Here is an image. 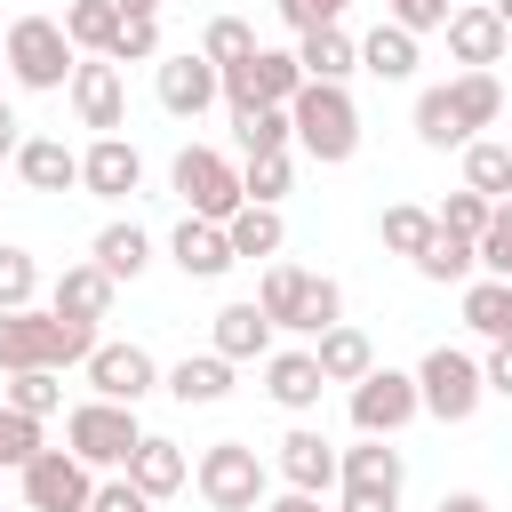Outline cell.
<instances>
[{
    "label": "cell",
    "mask_w": 512,
    "mask_h": 512,
    "mask_svg": "<svg viewBox=\"0 0 512 512\" xmlns=\"http://www.w3.org/2000/svg\"><path fill=\"white\" fill-rule=\"evenodd\" d=\"M72 40H64V24L56 16H16L8 24V72H16V88H32V96H56L64 80H72Z\"/></svg>",
    "instance_id": "cell-7"
},
{
    "label": "cell",
    "mask_w": 512,
    "mask_h": 512,
    "mask_svg": "<svg viewBox=\"0 0 512 512\" xmlns=\"http://www.w3.org/2000/svg\"><path fill=\"white\" fill-rule=\"evenodd\" d=\"M168 256H176V272H184V280H224V272H232V240H224V224H200V216H184V224H176Z\"/></svg>",
    "instance_id": "cell-24"
},
{
    "label": "cell",
    "mask_w": 512,
    "mask_h": 512,
    "mask_svg": "<svg viewBox=\"0 0 512 512\" xmlns=\"http://www.w3.org/2000/svg\"><path fill=\"white\" fill-rule=\"evenodd\" d=\"M256 48H264V40H256V24H248V16H216V24H208V40H200V56H208L216 72H224V64H240V56H256Z\"/></svg>",
    "instance_id": "cell-39"
},
{
    "label": "cell",
    "mask_w": 512,
    "mask_h": 512,
    "mask_svg": "<svg viewBox=\"0 0 512 512\" xmlns=\"http://www.w3.org/2000/svg\"><path fill=\"white\" fill-rule=\"evenodd\" d=\"M232 128H240V152H248V160H256V152H288V144H296L288 112H240Z\"/></svg>",
    "instance_id": "cell-43"
},
{
    "label": "cell",
    "mask_w": 512,
    "mask_h": 512,
    "mask_svg": "<svg viewBox=\"0 0 512 512\" xmlns=\"http://www.w3.org/2000/svg\"><path fill=\"white\" fill-rule=\"evenodd\" d=\"M120 472H128V488H144L152 504H160V496H176V488L192 480L184 448H176V440H160V432H144V440L128 448V464H120Z\"/></svg>",
    "instance_id": "cell-21"
},
{
    "label": "cell",
    "mask_w": 512,
    "mask_h": 512,
    "mask_svg": "<svg viewBox=\"0 0 512 512\" xmlns=\"http://www.w3.org/2000/svg\"><path fill=\"white\" fill-rule=\"evenodd\" d=\"M472 264H480V256H472V240H456V232H440V224H432V240L416 248V272H424V280H440V288H464V280H472Z\"/></svg>",
    "instance_id": "cell-35"
},
{
    "label": "cell",
    "mask_w": 512,
    "mask_h": 512,
    "mask_svg": "<svg viewBox=\"0 0 512 512\" xmlns=\"http://www.w3.org/2000/svg\"><path fill=\"white\" fill-rule=\"evenodd\" d=\"M192 488L208 512H264V456L248 440H216V448H200Z\"/></svg>",
    "instance_id": "cell-6"
},
{
    "label": "cell",
    "mask_w": 512,
    "mask_h": 512,
    "mask_svg": "<svg viewBox=\"0 0 512 512\" xmlns=\"http://www.w3.org/2000/svg\"><path fill=\"white\" fill-rule=\"evenodd\" d=\"M272 336H280V328H272V320L256 312V296H248V304H224V312H216V328H208V352L240 368V360H264V352H272Z\"/></svg>",
    "instance_id": "cell-20"
},
{
    "label": "cell",
    "mask_w": 512,
    "mask_h": 512,
    "mask_svg": "<svg viewBox=\"0 0 512 512\" xmlns=\"http://www.w3.org/2000/svg\"><path fill=\"white\" fill-rule=\"evenodd\" d=\"M80 368H88V400H112V408H136L144 392H160V360L144 344H104L96 336V352Z\"/></svg>",
    "instance_id": "cell-12"
},
{
    "label": "cell",
    "mask_w": 512,
    "mask_h": 512,
    "mask_svg": "<svg viewBox=\"0 0 512 512\" xmlns=\"http://www.w3.org/2000/svg\"><path fill=\"white\" fill-rule=\"evenodd\" d=\"M488 8H496V24H504V32H512V0H488Z\"/></svg>",
    "instance_id": "cell-56"
},
{
    "label": "cell",
    "mask_w": 512,
    "mask_h": 512,
    "mask_svg": "<svg viewBox=\"0 0 512 512\" xmlns=\"http://www.w3.org/2000/svg\"><path fill=\"white\" fill-rule=\"evenodd\" d=\"M256 312H264L272 328H288V336H320V328L344 320V288H336L328 272H304V264L272 256L264 280H256Z\"/></svg>",
    "instance_id": "cell-2"
},
{
    "label": "cell",
    "mask_w": 512,
    "mask_h": 512,
    "mask_svg": "<svg viewBox=\"0 0 512 512\" xmlns=\"http://www.w3.org/2000/svg\"><path fill=\"white\" fill-rule=\"evenodd\" d=\"M288 184H296V152H256L240 168V200H256V208H280Z\"/></svg>",
    "instance_id": "cell-37"
},
{
    "label": "cell",
    "mask_w": 512,
    "mask_h": 512,
    "mask_svg": "<svg viewBox=\"0 0 512 512\" xmlns=\"http://www.w3.org/2000/svg\"><path fill=\"white\" fill-rule=\"evenodd\" d=\"M464 192H480V200H512V144L472 136V144H464Z\"/></svg>",
    "instance_id": "cell-33"
},
{
    "label": "cell",
    "mask_w": 512,
    "mask_h": 512,
    "mask_svg": "<svg viewBox=\"0 0 512 512\" xmlns=\"http://www.w3.org/2000/svg\"><path fill=\"white\" fill-rule=\"evenodd\" d=\"M144 184V152L128 144V136H96L88 152H80V192H96V200H128Z\"/></svg>",
    "instance_id": "cell-16"
},
{
    "label": "cell",
    "mask_w": 512,
    "mask_h": 512,
    "mask_svg": "<svg viewBox=\"0 0 512 512\" xmlns=\"http://www.w3.org/2000/svg\"><path fill=\"white\" fill-rule=\"evenodd\" d=\"M296 88H304L296 48H256V56H240V64L216 72V96L232 104V120H240V112H288Z\"/></svg>",
    "instance_id": "cell-5"
},
{
    "label": "cell",
    "mask_w": 512,
    "mask_h": 512,
    "mask_svg": "<svg viewBox=\"0 0 512 512\" xmlns=\"http://www.w3.org/2000/svg\"><path fill=\"white\" fill-rule=\"evenodd\" d=\"M416 136H424L432 152H464V128H456V112H448V96H440V88H424V96H416Z\"/></svg>",
    "instance_id": "cell-41"
},
{
    "label": "cell",
    "mask_w": 512,
    "mask_h": 512,
    "mask_svg": "<svg viewBox=\"0 0 512 512\" xmlns=\"http://www.w3.org/2000/svg\"><path fill=\"white\" fill-rule=\"evenodd\" d=\"M112 64H160V16H120Z\"/></svg>",
    "instance_id": "cell-45"
},
{
    "label": "cell",
    "mask_w": 512,
    "mask_h": 512,
    "mask_svg": "<svg viewBox=\"0 0 512 512\" xmlns=\"http://www.w3.org/2000/svg\"><path fill=\"white\" fill-rule=\"evenodd\" d=\"M224 240H232V264H272V256L288 248V224H280V208L240 200V208L224 216Z\"/></svg>",
    "instance_id": "cell-23"
},
{
    "label": "cell",
    "mask_w": 512,
    "mask_h": 512,
    "mask_svg": "<svg viewBox=\"0 0 512 512\" xmlns=\"http://www.w3.org/2000/svg\"><path fill=\"white\" fill-rule=\"evenodd\" d=\"M400 480H408V464H400V448H392V440H360V448H344V456H336V488L400 496Z\"/></svg>",
    "instance_id": "cell-28"
},
{
    "label": "cell",
    "mask_w": 512,
    "mask_h": 512,
    "mask_svg": "<svg viewBox=\"0 0 512 512\" xmlns=\"http://www.w3.org/2000/svg\"><path fill=\"white\" fill-rule=\"evenodd\" d=\"M32 296H40V264H32L24 248H8V240H0V312H24Z\"/></svg>",
    "instance_id": "cell-42"
},
{
    "label": "cell",
    "mask_w": 512,
    "mask_h": 512,
    "mask_svg": "<svg viewBox=\"0 0 512 512\" xmlns=\"http://www.w3.org/2000/svg\"><path fill=\"white\" fill-rule=\"evenodd\" d=\"M472 256H480V272H488V280H512V200H496V208H488V232L472 240Z\"/></svg>",
    "instance_id": "cell-40"
},
{
    "label": "cell",
    "mask_w": 512,
    "mask_h": 512,
    "mask_svg": "<svg viewBox=\"0 0 512 512\" xmlns=\"http://www.w3.org/2000/svg\"><path fill=\"white\" fill-rule=\"evenodd\" d=\"M16 176H24L32 192H72V184H80V152H72L64 136H24V144H16Z\"/></svg>",
    "instance_id": "cell-26"
},
{
    "label": "cell",
    "mask_w": 512,
    "mask_h": 512,
    "mask_svg": "<svg viewBox=\"0 0 512 512\" xmlns=\"http://www.w3.org/2000/svg\"><path fill=\"white\" fill-rule=\"evenodd\" d=\"M272 8H280V24L304 40V32H328V24H344V8H352V0H272Z\"/></svg>",
    "instance_id": "cell-47"
},
{
    "label": "cell",
    "mask_w": 512,
    "mask_h": 512,
    "mask_svg": "<svg viewBox=\"0 0 512 512\" xmlns=\"http://www.w3.org/2000/svg\"><path fill=\"white\" fill-rule=\"evenodd\" d=\"M120 16H160V0H112Z\"/></svg>",
    "instance_id": "cell-55"
},
{
    "label": "cell",
    "mask_w": 512,
    "mask_h": 512,
    "mask_svg": "<svg viewBox=\"0 0 512 512\" xmlns=\"http://www.w3.org/2000/svg\"><path fill=\"white\" fill-rule=\"evenodd\" d=\"M376 240H384L392 256H408V264H416V248L432 240V208H416V200H392V208L376 216Z\"/></svg>",
    "instance_id": "cell-38"
},
{
    "label": "cell",
    "mask_w": 512,
    "mask_h": 512,
    "mask_svg": "<svg viewBox=\"0 0 512 512\" xmlns=\"http://www.w3.org/2000/svg\"><path fill=\"white\" fill-rule=\"evenodd\" d=\"M440 32H448V56H456L464 72H496V64H504V48H512V32L496 24V8H488V0L448 8V24H440Z\"/></svg>",
    "instance_id": "cell-14"
},
{
    "label": "cell",
    "mask_w": 512,
    "mask_h": 512,
    "mask_svg": "<svg viewBox=\"0 0 512 512\" xmlns=\"http://www.w3.org/2000/svg\"><path fill=\"white\" fill-rule=\"evenodd\" d=\"M312 360H320V376H328V384H360V376L376 368V344H368V328L336 320V328H320V336H312Z\"/></svg>",
    "instance_id": "cell-27"
},
{
    "label": "cell",
    "mask_w": 512,
    "mask_h": 512,
    "mask_svg": "<svg viewBox=\"0 0 512 512\" xmlns=\"http://www.w3.org/2000/svg\"><path fill=\"white\" fill-rule=\"evenodd\" d=\"M264 512H320V496H296L288 488V496H264Z\"/></svg>",
    "instance_id": "cell-54"
},
{
    "label": "cell",
    "mask_w": 512,
    "mask_h": 512,
    "mask_svg": "<svg viewBox=\"0 0 512 512\" xmlns=\"http://www.w3.org/2000/svg\"><path fill=\"white\" fill-rule=\"evenodd\" d=\"M432 512H496V504H488V496H472V488H456V496H440Z\"/></svg>",
    "instance_id": "cell-53"
},
{
    "label": "cell",
    "mask_w": 512,
    "mask_h": 512,
    "mask_svg": "<svg viewBox=\"0 0 512 512\" xmlns=\"http://www.w3.org/2000/svg\"><path fill=\"white\" fill-rule=\"evenodd\" d=\"M480 384L512 400V344H488V360H480Z\"/></svg>",
    "instance_id": "cell-50"
},
{
    "label": "cell",
    "mask_w": 512,
    "mask_h": 512,
    "mask_svg": "<svg viewBox=\"0 0 512 512\" xmlns=\"http://www.w3.org/2000/svg\"><path fill=\"white\" fill-rule=\"evenodd\" d=\"M272 464H280V480H288L296 496H328V488H336V448H328L320 424H288Z\"/></svg>",
    "instance_id": "cell-15"
},
{
    "label": "cell",
    "mask_w": 512,
    "mask_h": 512,
    "mask_svg": "<svg viewBox=\"0 0 512 512\" xmlns=\"http://www.w3.org/2000/svg\"><path fill=\"white\" fill-rule=\"evenodd\" d=\"M336 512H400V496H376V488H344Z\"/></svg>",
    "instance_id": "cell-51"
},
{
    "label": "cell",
    "mask_w": 512,
    "mask_h": 512,
    "mask_svg": "<svg viewBox=\"0 0 512 512\" xmlns=\"http://www.w3.org/2000/svg\"><path fill=\"white\" fill-rule=\"evenodd\" d=\"M264 392H272V408L312 416V408H320V392H328V376H320V360H312V352H264Z\"/></svg>",
    "instance_id": "cell-18"
},
{
    "label": "cell",
    "mask_w": 512,
    "mask_h": 512,
    "mask_svg": "<svg viewBox=\"0 0 512 512\" xmlns=\"http://www.w3.org/2000/svg\"><path fill=\"white\" fill-rule=\"evenodd\" d=\"M464 328L472 336H488V344H504L512 336V280H464Z\"/></svg>",
    "instance_id": "cell-32"
},
{
    "label": "cell",
    "mask_w": 512,
    "mask_h": 512,
    "mask_svg": "<svg viewBox=\"0 0 512 512\" xmlns=\"http://www.w3.org/2000/svg\"><path fill=\"white\" fill-rule=\"evenodd\" d=\"M408 376H416V400H424V416H432V424H472V416H480V400H488L480 360H472L464 344H432Z\"/></svg>",
    "instance_id": "cell-4"
},
{
    "label": "cell",
    "mask_w": 512,
    "mask_h": 512,
    "mask_svg": "<svg viewBox=\"0 0 512 512\" xmlns=\"http://www.w3.org/2000/svg\"><path fill=\"white\" fill-rule=\"evenodd\" d=\"M160 104H168L176 120H200V112L216 104V64H208L200 48H184V56H160Z\"/></svg>",
    "instance_id": "cell-17"
},
{
    "label": "cell",
    "mask_w": 512,
    "mask_h": 512,
    "mask_svg": "<svg viewBox=\"0 0 512 512\" xmlns=\"http://www.w3.org/2000/svg\"><path fill=\"white\" fill-rule=\"evenodd\" d=\"M0 408H16V416H56L64 408V384H56V368H24V376H8L0 384Z\"/></svg>",
    "instance_id": "cell-36"
},
{
    "label": "cell",
    "mask_w": 512,
    "mask_h": 512,
    "mask_svg": "<svg viewBox=\"0 0 512 512\" xmlns=\"http://www.w3.org/2000/svg\"><path fill=\"white\" fill-rule=\"evenodd\" d=\"M424 416V400H416V376L408 368H368L360 384H352V424H360V440H392V432H408Z\"/></svg>",
    "instance_id": "cell-10"
},
{
    "label": "cell",
    "mask_w": 512,
    "mask_h": 512,
    "mask_svg": "<svg viewBox=\"0 0 512 512\" xmlns=\"http://www.w3.org/2000/svg\"><path fill=\"white\" fill-rule=\"evenodd\" d=\"M296 72H304V80H328V88H344V80L360 72V40H352L344 24H328V32H304V40H296Z\"/></svg>",
    "instance_id": "cell-25"
},
{
    "label": "cell",
    "mask_w": 512,
    "mask_h": 512,
    "mask_svg": "<svg viewBox=\"0 0 512 512\" xmlns=\"http://www.w3.org/2000/svg\"><path fill=\"white\" fill-rule=\"evenodd\" d=\"M16 144H24V120L0 104V160H16Z\"/></svg>",
    "instance_id": "cell-52"
},
{
    "label": "cell",
    "mask_w": 512,
    "mask_h": 512,
    "mask_svg": "<svg viewBox=\"0 0 512 512\" xmlns=\"http://www.w3.org/2000/svg\"><path fill=\"white\" fill-rule=\"evenodd\" d=\"M416 40L400 32V24H376L368 40H360V72H376V80H416Z\"/></svg>",
    "instance_id": "cell-34"
},
{
    "label": "cell",
    "mask_w": 512,
    "mask_h": 512,
    "mask_svg": "<svg viewBox=\"0 0 512 512\" xmlns=\"http://www.w3.org/2000/svg\"><path fill=\"white\" fill-rule=\"evenodd\" d=\"M288 128H296V152L320 160V168H344V160L360 152V104H352V88L304 80L296 104H288Z\"/></svg>",
    "instance_id": "cell-3"
},
{
    "label": "cell",
    "mask_w": 512,
    "mask_h": 512,
    "mask_svg": "<svg viewBox=\"0 0 512 512\" xmlns=\"http://www.w3.org/2000/svg\"><path fill=\"white\" fill-rule=\"evenodd\" d=\"M96 352V328L88 320H56V312H40V304H24V312H0V376H24V368H80Z\"/></svg>",
    "instance_id": "cell-1"
},
{
    "label": "cell",
    "mask_w": 512,
    "mask_h": 512,
    "mask_svg": "<svg viewBox=\"0 0 512 512\" xmlns=\"http://www.w3.org/2000/svg\"><path fill=\"white\" fill-rule=\"evenodd\" d=\"M64 88H72L80 128H96V136H120V128H128V80H120V64H112V56H80Z\"/></svg>",
    "instance_id": "cell-13"
},
{
    "label": "cell",
    "mask_w": 512,
    "mask_h": 512,
    "mask_svg": "<svg viewBox=\"0 0 512 512\" xmlns=\"http://www.w3.org/2000/svg\"><path fill=\"white\" fill-rule=\"evenodd\" d=\"M112 296H120V280H104L96 264H64V272H56V288H48V312H56V320H88V328H96V320L112 312Z\"/></svg>",
    "instance_id": "cell-19"
},
{
    "label": "cell",
    "mask_w": 512,
    "mask_h": 512,
    "mask_svg": "<svg viewBox=\"0 0 512 512\" xmlns=\"http://www.w3.org/2000/svg\"><path fill=\"white\" fill-rule=\"evenodd\" d=\"M88 512H152V496H144V488H128V472H112V480H96Z\"/></svg>",
    "instance_id": "cell-49"
},
{
    "label": "cell",
    "mask_w": 512,
    "mask_h": 512,
    "mask_svg": "<svg viewBox=\"0 0 512 512\" xmlns=\"http://www.w3.org/2000/svg\"><path fill=\"white\" fill-rule=\"evenodd\" d=\"M136 440H144L136 408H112V400H80V408L64 416V448H72L88 472H120Z\"/></svg>",
    "instance_id": "cell-8"
},
{
    "label": "cell",
    "mask_w": 512,
    "mask_h": 512,
    "mask_svg": "<svg viewBox=\"0 0 512 512\" xmlns=\"http://www.w3.org/2000/svg\"><path fill=\"white\" fill-rule=\"evenodd\" d=\"M88 264H96L104 280H136V272L152 264V232H144L136 216H128V224H104L96 248H88Z\"/></svg>",
    "instance_id": "cell-30"
},
{
    "label": "cell",
    "mask_w": 512,
    "mask_h": 512,
    "mask_svg": "<svg viewBox=\"0 0 512 512\" xmlns=\"http://www.w3.org/2000/svg\"><path fill=\"white\" fill-rule=\"evenodd\" d=\"M440 96H448V112H456L464 144H472L480 128H496V120H504V80H496V72H456V80H440Z\"/></svg>",
    "instance_id": "cell-22"
},
{
    "label": "cell",
    "mask_w": 512,
    "mask_h": 512,
    "mask_svg": "<svg viewBox=\"0 0 512 512\" xmlns=\"http://www.w3.org/2000/svg\"><path fill=\"white\" fill-rule=\"evenodd\" d=\"M16 488H24V512H88L96 472H88L72 448H40V456L16 472Z\"/></svg>",
    "instance_id": "cell-11"
},
{
    "label": "cell",
    "mask_w": 512,
    "mask_h": 512,
    "mask_svg": "<svg viewBox=\"0 0 512 512\" xmlns=\"http://www.w3.org/2000/svg\"><path fill=\"white\" fill-rule=\"evenodd\" d=\"M168 176H176V192H184V216H200V224H224V216L240 208V168H232L224 152H208V144H184Z\"/></svg>",
    "instance_id": "cell-9"
},
{
    "label": "cell",
    "mask_w": 512,
    "mask_h": 512,
    "mask_svg": "<svg viewBox=\"0 0 512 512\" xmlns=\"http://www.w3.org/2000/svg\"><path fill=\"white\" fill-rule=\"evenodd\" d=\"M56 24L72 40V56H112V40H120V8L112 0H72Z\"/></svg>",
    "instance_id": "cell-31"
},
{
    "label": "cell",
    "mask_w": 512,
    "mask_h": 512,
    "mask_svg": "<svg viewBox=\"0 0 512 512\" xmlns=\"http://www.w3.org/2000/svg\"><path fill=\"white\" fill-rule=\"evenodd\" d=\"M32 456H40V424L16 416V408H0V472H24Z\"/></svg>",
    "instance_id": "cell-46"
},
{
    "label": "cell",
    "mask_w": 512,
    "mask_h": 512,
    "mask_svg": "<svg viewBox=\"0 0 512 512\" xmlns=\"http://www.w3.org/2000/svg\"><path fill=\"white\" fill-rule=\"evenodd\" d=\"M488 208H496V200H480V192H448V200L432 208V224L456 232V240H480V232H488Z\"/></svg>",
    "instance_id": "cell-44"
},
{
    "label": "cell",
    "mask_w": 512,
    "mask_h": 512,
    "mask_svg": "<svg viewBox=\"0 0 512 512\" xmlns=\"http://www.w3.org/2000/svg\"><path fill=\"white\" fill-rule=\"evenodd\" d=\"M384 24H400L408 40H424V32L448 24V0H384Z\"/></svg>",
    "instance_id": "cell-48"
},
{
    "label": "cell",
    "mask_w": 512,
    "mask_h": 512,
    "mask_svg": "<svg viewBox=\"0 0 512 512\" xmlns=\"http://www.w3.org/2000/svg\"><path fill=\"white\" fill-rule=\"evenodd\" d=\"M160 384H168V400H184V408H216V400L232 392V360H216V352H184Z\"/></svg>",
    "instance_id": "cell-29"
}]
</instances>
